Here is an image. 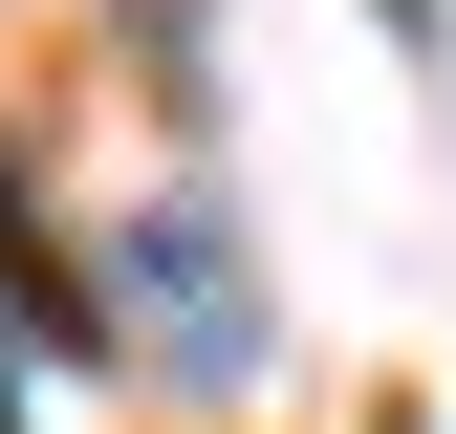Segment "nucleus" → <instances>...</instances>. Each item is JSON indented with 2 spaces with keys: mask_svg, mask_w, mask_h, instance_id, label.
<instances>
[{
  "mask_svg": "<svg viewBox=\"0 0 456 434\" xmlns=\"http://www.w3.org/2000/svg\"><path fill=\"white\" fill-rule=\"evenodd\" d=\"M109 326V283H66V239L22 217V152H0V348H87Z\"/></svg>",
  "mask_w": 456,
  "mask_h": 434,
  "instance_id": "obj_2",
  "label": "nucleus"
},
{
  "mask_svg": "<svg viewBox=\"0 0 456 434\" xmlns=\"http://www.w3.org/2000/svg\"><path fill=\"white\" fill-rule=\"evenodd\" d=\"M109 326H131L175 391H240L261 369V261H240V217H217L196 174H152L131 217H109Z\"/></svg>",
  "mask_w": 456,
  "mask_h": 434,
  "instance_id": "obj_1",
  "label": "nucleus"
},
{
  "mask_svg": "<svg viewBox=\"0 0 456 434\" xmlns=\"http://www.w3.org/2000/svg\"><path fill=\"white\" fill-rule=\"evenodd\" d=\"M0 434H22V413H0Z\"/></svg>",
  "mask_w": 456,
  "mask_h": 434,
  "instance_id": "obj_3",
  "label": "nucleus"
}]
</instances>
